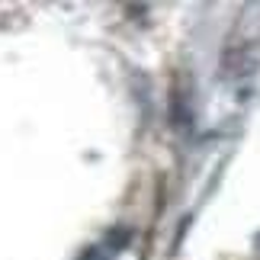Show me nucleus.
Masks as SVG:
<instances>
[{"label":"nucleus","instance_id":"1","mask_svg":"<svg viewBox=\"0 0 260 260\" xmlns=\"http://www.w3.org/2000/svg\"><path fill=\"white\" fill-rule=\"evenodd\" d=\"M254 257H257V260H260V235H257V238H254Z\"/></svg>","mask_w":260,"mask_h":260}]
</instances>
